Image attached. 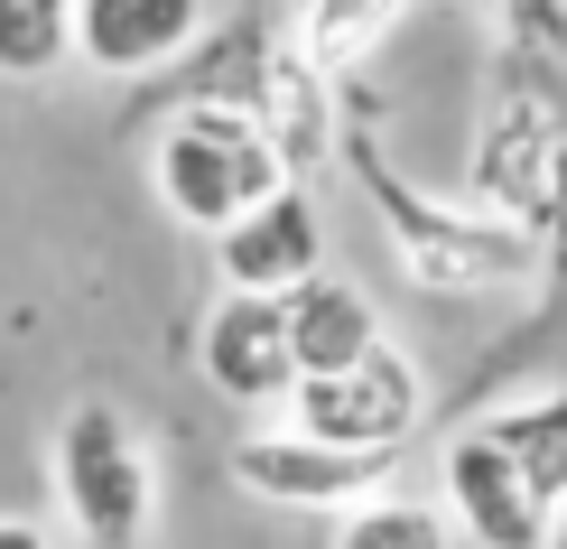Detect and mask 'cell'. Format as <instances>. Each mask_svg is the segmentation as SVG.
Listing matches in <instances>:
<instances>
[{"instance_id": "1", "label": "cell", "mask_w": 567, "mask_h": 549, "mask_svg": "<svg viewBox=\"0 0 567 549\" xmlns=\"http://www.w3.org/2000/svg\"><path fill=\"white\" fill-rule=\"evenodd\" d=\"M353 186H363L372 224H382V243L400 261V279L429 298H530L549 289V261L522 224H503V214L465 205V196H429L419 177H400L372 140H353Z\"/></svg>"}, {"instance_id": "2", "label": "cell", "mask_w": 567, "mask_h": 549, "mask_svg": "<svg viewBox=\"0 0 567 549\" xmlns=\"http://www.w3.org/2000/svg\"><path fill=\"white\" fill-rule=\"evenodd\" d=\"M289 150L270 140V122L251 103H224V93H196V103L168 112V131L150 140V186L177 224L196 233H224L243 224L251 205H270L289 186Z\"/></svg>"}, {"instance_id": "3", "label": "cell", "mask_w": 567, "mask_h": 549, "mask_svg": "<svg viewBox=\"0 0 567 549\" xmlns=\"http://www.w3.org/2000/svg\"><path fill=\"white\" fill-rule=\"evenodd\" d=\"M56 504L93 549H140L150 540V447L112 400H75L56 428Z\"/></svg>"}, {"instance_id": "4", "label": "cell", "mask_w": 567, "mask_h": 549, "mask_svg": "<svg viewBox=\"0 0 567 549\" xmlns=\"http://www.w3.org/2000/svg\"><path fill=\"white\" fill-rule=\"evenodd\" d=\"M558 150H567V103H558V93H530V84H503V75H493L484 112H475V150H465V205L503 214V224H522L530 243H539Z\"/></svg>"}, {"instance_id": "5", "label": "cell", "mask_w": 567, "mask_h": 549, "mask_svg": "<svg viewBox=\"0 0 567 549\" xmlns=\"http://www.w3.org/2000/svg\"><path fill=\"white\" fill-rule=\"evenodd\" d=\"M279 419L307 428V438H326V447H353V457H400V447L429 428V364H419L410 345H382L353 373L298 382Z\"/></svg>"}, {"instance_id": "6", "label": "cell", "mask_w": 567, "mask_h": 549, "mask_svg": "<svg viewBox=\"0 0 567 549\" xmlns=\"http://www.w3.org/2000/svg\"><path fill=\"white\" fill-rule=\"evenodd\" d=\"M391 466L400 457H353V447H326V438H307V428H289V419L233 438V485H243L251 504L326 512V521L353 512V504H372V494L391 485Z\"/></svg>"}, {"instance_id": "7", "label": "cell", "mask_w": 567, "mask_h": 549, "mask_svg": "<svg viewBox=\"0 0 567 549\" xmlns=\"http://www.w3.org/2000/svg\"><path fill=\"white\" fill-rule=\"evenodd\" d=\"M196 373L215 382L233 410H289V392H298L289 298L215 289V307H205V326H196Z\"/></svg>"}, {"instance_id": "8", "label": "cell", "mask_w": 567, "mask_h": 549, "mask_svg": "<svg viewBox=\"0 0 567 549\" xmlns=\"http://www.w3.org/2000/svg\"><path fill=\"white\" fill-rule=\"evenodd\" d=\"M437 504H446L465 549H549V504L522 485V466H512L475 419L437 447Z\"/></svg>"}, {"instance_id": "9", "label": "cell", "mask_w": 567, "mask_h": 549, "mask_svg": "<svg viewBox=\"0 0 567 549\" xmlns=\"http://www.w3.org/2000/svg\"><path fill=\"white\" fill-rule=\"evenodd\" d=\"M215 271H224V289H251V298H289L317 271H336V261H326V205H317V186L289 177L270 205H251L243 224H224L215 233Z\"/></svg>"}, {"instance_id": "10", "label": "cell", "mask_w": 567, "mask_h": 549, "mask_svg": "<svg viewBox=\"0 0 567 549\" xmlns=\"http://www.w3.org/2000/svg\"><path fill=\"white\" fill-rule=\"evenodd\" d=\"M205 10L215 0H75V57L112 84L158 75L205 38Z\"/></svg>"}, {"instance_id": "11", "label": "cell", "mask_w": 567, "mask_h": 549, "mask_svg": "<svg viewBox=\"0 0 567 549\" xmlns=\"http://www.w3.org/2000/svg\"><path fill=\"white\" fill-rule=\"evenodd\" d=\"M289 345H298V382H317V373H353L391 336H382V307H372L363 279L317 271L307 289H289Z\"/></svg>"}, {"instance_id": "12", "label": "cell", "mask_w": 567, "mask_h": 549, "mask_svg": "<svg viewBox=\"0 0 567 549\" xmlns=\"http://www.w3.org/2000/svg\"><path fill=\"white\" fill-rule=\"evenodd\" d=\"M475 428L503 447L512 466H522V485L539 494V504L567 512V382H530V392L493 400Z\"/></svg>"}, {"instance_id": "13", "label": "cell", "mask_w": 567, "mask_h": 549, "mask_svg": "<svg viewBox=\"0 0 567 549\" xmlns=\"http://www.w3.org/2000/svg\"><path fill=\"white\" fill-rule=\"evenodd\" d=\"M493 75L567 103V0H493Z\"/></svg>"}, {"instance_id": "14", "label": "cell", "mask_w": 567, "mask_h": 549, "mask_svg": "<svg viewBox=\"0 0 567 549\" xmlns=\"http://www.w3.org/2000/svg\"><path fill=\"white\" fill-rule=\"evenodd\" d=\"M419 0H298V57L317 75H353L382 38H400Z\"/></svg>"}, {"instance_id": "15", "label": "cell", "mask_w": 567, "mask_h": 549, "mask_svg": "<svg viewBox=\"0 0 567 549\" xmlns=\"http://www.w3.org/2000/svg\"><path fill=\"white\" fill-rule=\"evenodd\" d=\"M326 549H465V540H456V521H446V504L382 485L372 504H353V512L326 521Z\"/></svg>"}, {"instance_id": "16", "label": "cell", "mask_w": 567, "mask_h": 549, "mask_svg": "<svg viewBox=\"0 0 567 549\" xmlns=\"http://www.w3.org/2000/svg\"><path fill=\"white\" fill-rule=\"evenodd\" d=\"M75 57V0H0V84H47Z\"/></svg>"}, {"instance_id": "17", "label": "cell", "mask_w": 567, "mask_h": 549, "mask_svg": "<svg viewBox=\"0 0 567 549\" xmlns=\"http://www.w3.org/2000/svg\"><path fill=\"white\" fill-rule=\"evenodd\" d=\"M0 549H56V531L38 512H0Z\"/></svg>"}, {"instance_id": "18", "label": "cell", "mask_w": 567, "mask_h": 549, "mask_svg": "<svg viewBox=\"0 0 567 549\" xmlns=\"http://www.w3.org/2000/svg\"><path fill=\"white\" fill-rule=\"evenodd\" d=\"M549 549H567V512H549Z\"/></svg>"}]
</instances>
